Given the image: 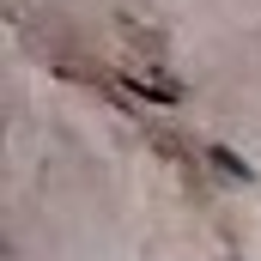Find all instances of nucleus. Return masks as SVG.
I'll return each instance as SVG.
<instances>
[]
</instances>
